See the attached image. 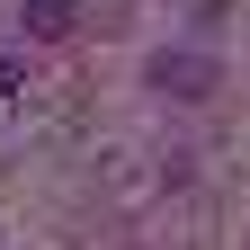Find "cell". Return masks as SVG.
Segmentation results:
<instances>
[{"label":"cell","instance_id":"cell-1","mask_svg":"<svg viewBox=\"0 0 250 250\" xmlns=\"http://www.w3.org/2000/svg\"><path fill=\"white\" fill-rule=\"evenodd\" d=\"M18 27H27V36H72L81 0H18Z\"/></svg>","mask_w":250,"mask_h":250},{"label":"cell","instance_id":"cell-2","mask_svg":"<svg viewBox=\"0 0 250 250\" xmlns=\"http://www.w3.org/2000/svg\"><path fill=\"white\" fill-rule=\"evenodd\" d=\"M161 89H179V99H206V62H197V54L161 62Z\"/></svg>","mask_w":250,"mask_h":250},{"label":"cell","instance_id":"cell-3","mask_svg":"<svg viewBox=\"0 0 250 250\" xmlns=\"http://www.w3.org/2000/svg\"><path fill=\"white\" fill-rule=\"evenodd\" d=\"M9 99H18V62L0 54V107H9Z\"/></svg>","mask_w":250,"mask_h":250}]
</instances>
